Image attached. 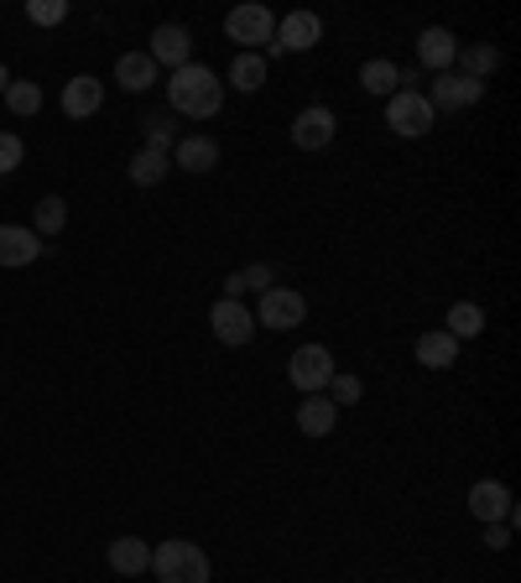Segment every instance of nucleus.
Here are the masks:
<instances>
[{
    "mask_svg": "<svg viewBox=\"0 0 521 583\" xmlns=\"http://www.w3.org/2000/svg\"><path fill=\"white\" fill-rule=\"evenodd\" d=\"M167 104H173V115L209 121V115H220L224 104V79L214 68H203V63H182L178 74L167 79Z\"/></svg>",
    "mask_w": 521,
    "mask_h": 583,
    "instance_id": "nucleus-1",
    "label": "nucleus"
},
{
    "mask_svg": "<svg viewBox=\"0 0 521 583\" xmlns=\"http://www.w3.org/2000/svg\"><path fill=\"white\" fill-rule=\"evenodd\" d=\"M152 568H157L162 583H209V558H203V547L199 542H182V537L157 542Z\"/></svg>",
    "mask_w": 521,
    "mask_h": 583,
    "instance_id": "nucleus-2",
    "label": "nucleus"
},
{
    "mask_svg": "<svg viewBox=\"0 0 521 583\" xmlns=\"http://www.w3.org/2000/svg\"><path fill=\"white\" fill-rule=\"evenodd\" d=\"M433 104L422 100L418 89H397L391 100H386V125L397 131V136H407V142H418V136H428L433 131Z\"/></svg>",
    "mask_w": 521,
    "mask_h": 583,
    "instance_id": "nucleus-3",
    "label": "nucleus"
},
{
    "mask_svg": "<svg viewBox=\"0 0 521 583\" xmlns=\"http://www.w3.org/2000/svg\"><path fill=\"white\" fill-rule=\"evenodd\" d=\"M287 381L298 385L302 396H323L329 381H334V355L323 344H302L298 355L287 360Z\"/></svg>",
    "mask_w": 521,
    "mask_h": 583,
    "instance_id": "nucleus-4",
    "label": "nucleus"
},
{
    "mask_svg": "<svg viewBox=\"0 0 521 583\" xmlns=\"http://www.w3.org/2000/svg\"><path fill=\"white\" fill-rule=\"evenodd\" d=\"M224 37L241 42V53L271 47V37H277V16H271L266 5H235V11L224 16Z\"/></svg>",
    "mask_w": 521,
    "mask_h": 583,
    "instance_id": "nucleus-5",
    "label": "nucleus"
},
{
    "mask_svg": "<svg viewBox=\"0 0 521 583\" xmlns=\"http://www.w3.org/2000/svg\"><path fill=\"white\" fill-rule=\"evenodd\" d=\"M209 328H214V339L230 344V349H241V344L256 339V313L235 298H220L209 307Z\"/></svg>",
    "mask_w": 521,
    "mask_h": 583,
    "instance_id": "nucleus-6",
    "label": "nucleus"
},
{
    "mask_svg": "<svg viewBox=\"0 0 521 583\" xmlns=\"http://www.w3.org/2000/svg\"><path fill=\"white\" fill-rule=\"evenodd\" d=\"M308 318V302H302V292H292V287H271V292H260V307H256V323L260 328H271V334H281V328H298V323Z\"/></svg>",
    "mask_w": 521,
    "mask_h": 583,
    "instance_id": "nucleus-7",
    "label": "nucleus"
},
{
    "mask_svg": "<svg viewBox=\"0 0 521 583\" xmlns=\"http://www.w3.org/2000/svg\"><path fill=\"white\" fill-rule=\"evenodd\" d=\"M480 94H485V83L464 79V74H454V68H448V74H439V83H433L422 100L433 104V115H439V110H448V115H454V110H469V104H480Z\"/></svg>",
    "mask_w": 521,
    "mask_h": 583,
    "instance_id": "nucleus-8",
    "label": "nucleus"
},
{
    "mask_svg": "<svg viewBox=\"0 0 521 583\" xmlns=\"http://www.w3.org/2000/svg\"><path fill=\"white\" fill-rule=\"evenodd\" d=\"M323 42V21L313 11H287L277 26V37H271V53H308V47H319Z\"/></svg>",
    "mask_w": 521,
    "mask_h": 583,
    "instance_id": "nucleus-9",
    "label": "nucleus"
},
{
    "mask_svg": "<svg viewBox=\"0 0 521 583\" xmlns=\"http://www.w3.org/2000/svg\"><path fill=\"white\" fill-rule=\"evenodd\" d=\"M146 58L157 63V68H173V74H178L182 63H193V37H188V26H178V21L157 26V32H152V47H146Z\"/></svg>",
    "mask_w": 521,
    "mask_h": 583,
    "instance_id": "nucleus-10",
    "label": "nucleus"
},
{
    "mask_svg": "<svg viewBox=\"0 0 521 583\" xmlns=\"http://www.w3.org/2000/svg\"><path fill=\"white\" fill-rule=\"evenodd\" d=\"M334 131H340L334 110H329V104H308V110H298V121H292V146L323 152V146L334 142Z\"/></svg>",
    "mask_w": 521,
    "mask_h": 583,
    "instance_id": "nucleus-11",
    "label": "nucleus"
},
{
    "mask_svg": "<svg viewBox=\"0 0 521 583\" xmlns=\"http://www.w3.org/2000/svg\"><path fill=\"white\" fill-rule=\"evenodd\" d=\"M469 511H475L485 526H490V522H511V526H517V505H511V490H506L501 480H475V484H469Z\"/></svg>",
    "mask_w": 521,
    "mask_h": 583,
    "instance_id": "nucleus-12",
    "label": "nucleus"
},
{
    "mask_svg": "<svg viewBox=\"0 0 521 583\" xmlns=\"http://www.w3.org/2000/svg\"><path fill=\"white\" fill-rule=\"evenodd\" d=\"M104 104V83L95 74H79V79L63 83V115L68 121H89V115H100Z\"/></svg>",
    "mask_w": 521,
    "mask_h": 583,
    "instance_id": "nucleus-13",
    "label": "nucleus"
},
{
    "mask_svg": "<svg viewBox=\"0 0 521 583\" xmlns=\"http://www.w3.org/2000/svg\"><path fill=\"white\" fill-rule=\"evenodd\" d=\"M173 157V167H182V172H214L220 167V142L214 136H178V146L167 152Z\"/></svg>",
    "mask_w": 521,
    "mask_h": 583,
    "instance_id": "nucleus-14",
    "label": "nucleus"
},
{
    "mask_svg": "<svg viewBox=\"0 0 521 583\" xmlns=\"http://www.w3.org/2000/svg\"><path fill=\"white\" fill-rule=\"evenodd\" d=\"M459 58V37L448 32V26H428L418 37V63L422 68H433V74H448Z\"/></svg>",
    "mask_w": 521,
    "mask_h": 583,
    "instance_id": "nucleus-15",
    "label": "nucleus"
},
{
    "mask_svg": "<svg viewBox=\"0 0 521 583\" xmlns=\"http://www.w3.org/2000/svg\"><path fill=\"white\" fill-rule=\"evenodd\" d=\"M42 256L37 229L26 224H0V266H32Z\"/></svg>",
    "mask_w": 521,
    "mask_h": 583,
    "instance_id": "nucleus-16",
    "label": "nucleus"
},
{
    "mask_svg": "<svg viewBox=\"0 0 521 583\" xmlns=\"http://www.w3.org/2000/svg\"><path fill=\"white\" fill-rule=\"evenodd\" d=\"M412 355H418L422 370H448V365L459 360V339L433 328V334H418V349H412Z\"/></svg>",
    "mask_w": 521,
    "mask_h": 583,
    "instance_id": "nucleus-17",
    "label": "nucleus"
},
{
    "mask_svg": "<svg viewBox=\"0 0 521 583\" xmlns=\"http://www.w3.org/2000/svg\"><path fill=\"white\" fill-rule=\"evenodd\" d=\"M110 568L125 573V579H141V573H152V547L141 537H115L110 542Z\"/></svg>",
    "mask_w": 521,
    "mask_h": 583,
    "instance_id": "nucleus-18",
    "label": "nucleus"
},
{
    "mask_svg": "<svg viewBox=\"0 0 521 583\" xmlns=\"http://www.w3.org/2000/svg\"><path fill=\"white\" fill-rule=\"evenodd\" d=\"M334 423H340V406L329 402V396H302L298 427L308 433V438H329V433H334Z\"/></svg>",
    "mask_w": 521,
    "mask_h": 583,
    "instance_id": "nucleus-19",
    "label": "nucleus"
},
{
    "mask_svg": "<svg viewBox=\"0 0 521 583\" xmlns=\"http://www.w3.org/2000/svg\"><path fill=\"white\" fill-rule=\"evenodd\" d=\"M115 83L131 89V94H141V89L157 83V63L146 58V53H121V63H115Z\"/></svg>",
    "mask_w": 521,
    "mask_h": 583,
    "instance_id": "nucleus-20",
    "label": "nucleus"
},
{
    "mask_svg": "<svg viewBox=\"0 0 521 583\" xmlns=\"http://www.w3.org/2000/svg\"><path fill=\"white\" fill-rule=\"evenodd\" d=\"M454 63H459L454 74H464V79L485 83L490 74H496V68H501V53H496L490 42H475V47H459V58H454Z\"/></svg>",
    "mask_w": 521,
    "mask_h": 583,
    "instance_id": "nucleus-21",
    "label": "nucleus"
},
{
    "mask_svg": "<svg viewBox=\"0 0 521 583\" xmlns=\"http://www.w3.org/2000/svg\"><path fill=\"white\" fill-rule=\"evenodd\" d=\"M125 172H131V182H136V188H157V182L173 172V157H167V152H152V146H141Z\"/></svg>",
    "mask_w": 521,
    "mask_h": 583,
    "instance_id": "nucleus-22",
    "label": "nucleus"
},
{
    "mask_svg": "<svg viewBox=\"0 0 521 583\" xmlns=\"http://www.w3.org/2000/svg\"><path fill=\"white\" fill-rule=\"evenodd\" d=\"M361 83H365V94H381V100H391L401 89V68L391 58H370L361 68Z\"/></svg>",
    "mask_w": 521,
    "mask_h": 583,
    "instance_id": "nucleus-23",
    "label": "nucleus"
},
{
    "mask_svg": "<svg viewBox=\"0 0 521 583\" xmlns=\"http://www.w3.org/2000/svg\"><path fill=\"white\" fill-rule=\"evenodd\" d=\"M260 83H266V58H260V53H235V63H230V89L256 94Z\"/></svg>",
    "mask_w": 521,
    "mask_h": 583,
    "instance_id": "nucleus-24",
    "label": "nucleus"
},
{
    "mask_svg": "<svg viewBox=\"0 0 521 583\" xmlns=\"http://www.w3.org/2000/svg\"><path fill=\"white\" fill-rule=\"evenodd\" d=\"M443 334H454V339H475V334H485V313L475 307V302H454L448 307V323H443Z\"/></svg>",
    "mask_w": 521,
    "mask_h": 583,
    "instance_id": "nucleus-25",
    "label": "nucleus"
},
{
    "mask_svg": "<svg viewBox=\"0 0 521 583\" xmlns=\"http://www.w3.org/2000/svg\"><path fill=\"white\" fill-rule=\"evenodd\" d=\"M5 104H11V115H37V110H42V89H37V83H32V79H11V83H5Z\"/></svg>",
    "mask_w": 521,
    "mask_h": 583,
    "instance_id": "nucleus-26",
    "label": "nucleus"
},
{
    "mask_svg": "<svg viewBox=\"0 0 521 583\" xmlns=\"http://www.w3.org/2000/svg\"><path fill=\"white\" fill-rule=\"evenodd\" d=\"M63 224H68V203H63L58 193H47V199L37 203V240L42 235H58Z\"/></svg>",
    "mask_w": 521,
    "mask_h": 583,
    "instance_id": "nucleus-27",
    "label": "nucleus"
},
{
    "mask_svg": "<svg viewBox=\"0 0 521 583\" xmlns=\"http://www.w3.org/2000/svg\"><path fill=\"white\" fill-rule=\"evenodd\" d=\"M146 146H152V152H173V146H178L173 115H146Z\"/></svg>",
    "mask_w": 521,
    "mask_h": 583,
    "instance_id": "nucleus-28",
    "label": "nucleus"
},
{
    "mask_svg": "<svg viewBox=\"0 0 521 583\" xmlns=\"http://www.w3.org/2000/svg\"><path fill=\"white\" fill-rule=\"evenodd\" d=\"M68 16V0H26V21L32 26H58Z\"/></svg>",
    "mask_w": 521,
    "mask_h": 583,
    "instance_id": "nucleus-29",
    "label": "nucleus"
},
{
    "mask_svg": "<svg viewBox=\"0 0 521 583\" xmlns=\"http://www.w3.org/2000/svg\"><path fill=\"white\" fill-rule=\"evenodd\" d=\"M241 277V292H271L277 287V271L266 261H256V266H245V271H235Z\"/></svg>",
    "mask_w": 521,
    "mask_h": 583,
    "instance_id": "nucleus-30",
    "label": "nucleus"
},
{
    "mask_svg": "<svg viewBox=\"0 0 521 583\" xmlns=\"http://www.w3.org/2000/svg\"><path fill=\"white\" fill-rule=\"evenodd\" d=\"M329 402H334V406H355V402H361V375H340V370H334V381H329Z\"/></svg>",
    "mask_w": 521,
    "mask_h": 583,
    "instance_id": "nucleus-31",
    "label": "nucleus"
},
{
    "mask_svg": "<svg viewBox=\"0 0 521 583\" xmlns=\"http://www.w3.org/2000/svg\"><path fill=\"white\" fill-rule=\"evenodd\" d=\"M21 157H26V146H21V136H11V131H0V178L5 172H16Z\"/></svg>",
    "mask_w": 521,
    "mask_h": 583,
    "instance_id": "nucleus-32",
    "label": "nucleus"
},
{
    "mask_svg": "<svg viewBox=\"0 0 521 583\" xmlns=\"http://www.w3.org/2000/svg\"><path fill=\"white\" fill-rule=\"evenodd\" d=\"M485 547H490V552H506V547H511V522H490V526H485Z\"/></svg>",
    "mask_w": 521,
    "mask_h": 583,
    "instance_id": "nucleus-33",
    "label": "nucleus"
},
{
    "mask_svg": "<svg viewBox=\"0 0 521 583\" xmlns=\"http://www.w3.org/2000/svg\"><path fill=\"white\" fill-rule=\"evenodd\" d=\"M5 83H11V74H5V63H0V94H5Z\"/></svg>",
    "mask_w": 521,
    "mask_h": 583,
    "instance_id": "nucleus-34",
    "label": "nucleus"
}]
</instances>
